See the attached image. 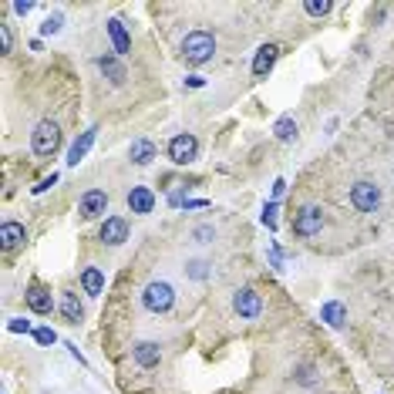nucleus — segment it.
<instances>
[{"mask_svg":"<svg viewBox=\"0 0 394 394\" xmlns=\"http://www.w3.org/2000/svg\"><path fill=\"white\" fill-rule=\"evenodd\" d=\"M212 236H216V229H212V226H199V229H196V240H199V243H209Z\"/></svg>","mask_w":394,"mask_h":394,"instance_id":"obj_26","label":"nucleus"},{"mask_svg":"<svg viewBox=\"0 0 394 394\" xmlns=\"http://www.w3.org/2000/svg\"><path fill=\"white\" fill-rule=\"evenodd\" d=\"M320 226H323V212L317 206H303L297 212V219H293V233L297 236H317Z\"/></svg>","mask_w":394,"mask_h":394,"instance_id":"obj_6","label":"nucleus"},{"mask_svg":"<svg viewBox=\"0 0 394 394\" xmlns=\"http://www.w3.org/2000/svg\"><path fill=\"white\" fill-rule=\"evenodd\" d=\"M351 203H354L357 212H374V209L381 206V189H377L374 182H354Z\"/></svg>","mask_w":394,"mask_h":394,"instance_id":"obj_5","label":"nucleus"},{"mask_svg":"<svg viewBox=\"0 0 394 394\" xmlns=\"http://www.w3.org/2000/svg\"><path fill=\"white\" fill-rule=\"evenodd\" d=\"M125 240H129V223L122 216H112V219L101 223V243L118 246V243H125Z\"/></svg>","mask_w":394,"mask_h":394,"instance_id":"obj_9","label":"nucleus"},{"mask_svg":"<svg viewBox=\"0 0 394 394\" xmlns=\"http://www.w3.org/2000/svg\"><path fill=\"white\" fill-rule=\"evenodd\" d=\"M24 240H27V229H24L20 223H3L0 226V246H3V249H17Z\"/></svg>","mask_w":394,"mask_h":394,"instance_id":"obj_14","label":"nucleus"},{"mask_svg":"<svg viewBox=\"0 0 394 394\" xmlns=\"http://www.w3.org/2000/svg\"><path fill=\"white\" fill-rule=\"evenodd\" d=\"M273 131H277L280 142H290V138L297 135V122H293V118H280V122L273 125Z\"/></svg>","mask_w":394,"mask_h":394,"instance_id":"obj_22","label":"nucleus"},{"mask_svg":"<svg viewBox=\"0 0 394 394\" xmlns=\"http://www.w3.org/2000/svg\"><path fill=\"white\" fill-rule=\"evenodd\" d=\"M81 286H85L88 297H98V293L105 290V273H101L98 266H88V270L81 273Z\"/></svg>","mask_w":394,"mask_h":394,"instance_id":"obj_16","label":"nucleus"},{"mask_svg":"<svg viewBox=\"0 0 394 394\" xmlns=\"http://www.w3.org/2000/svg\"><path fill=\"white\" fill-rule=\"evenodd\" d=\"M142 303L149 307L152 314H166L172 303H175V293H172V286L166 280H152L145 290H142Z\"/></svg>","mask_w":394,"mask_h":394,"instance_id":"obj_3","label":"nucleus"},{"mask_svg":"<svg viewBox=\"0 0 394 394\" xmlns=\"http://www.w3.org/2000/svg\"><path fill=\"white\" fill-rule=\"evenodd\" d=\"M61 314H64L68 323H81V320H85V307L78 300V293H64V297H61Z\"/></svg>","mask_w":394,"mask_h":394,"instance_id":"obj_15","label":"nucleus"},{"mask_svg":"<svg viewBox=\"0 0 394 394\" xmlns=\"http://www.w3.org/2000/svg\"><path fill=\"white\" fill-rule=\"evenodd\" d=\"M212 54H216V38H212L209 31H192V34L182 41V57H186V64H192V68L212 61Z\"/></svg>","mask_w":394,"mask_h":394,"instance_id":"obj_1","label":"nucleus"},{"mask_svg":"<svg viewBox=\"0 0 394 394\" xmlns=\"http://www.w3.org/2000/svg\"><path fill=\"white\" fill-rule=\"evenodd\" d=\"M98 64H101V71H105V75L112 78L115 85H122V78H125V68H122V64H118V61H115V57H101V61H98Z\"/></svg>","mask_w":394,"mask_h":394,"instance_id":"obj_21","label":"nucleus"},{"mask_svg":"<svg viewBox=\"0 0 394 394\" xmlns=\"http://www.w3.org/2000/svg\"><path fill=\"white\" fill-rule=\"evenodd\" d=\"M61 24H64V17H61V14H51V17L41 24V34H57V31H61Z\"/></svg>","mask_w":394,"mask_h":394,"instance_id":"obj_24","label":"nucleus"},{"mask_svg":"<svg viewBox=\"0 0 394 394\" xmlns=\"http://www.w3.org/2000/svg\"><path fill=\"white\" fill-rule=\"evenodd\" d=\"M273 212H277V206H273V203H270V206H266V212H263V223H277V216H273Z\"/></svg>","mask_w":394,"mask_h":394,"instance_id":"obj_32","label":"nucleus"},{"mask_svg":"<svg viewBox=\"0 0 394 394\" xmlns=\"http://www.w3.org/2000/svg\"><path fill=\"white\" fill-rule=\"evenodd\" d=\"M31 149H34V155H54L61 149V129H57V122H51V118L38 122V129L31 135Z\"/></svg>","mask_w":394,"mask_h":394,"instance_id":"obj_2","label":"nucleus"},{"mask_svg":"<svg viewBox=\"0 0 394 394\" xmlns=\"http://www.w3.org/2000/svg\"><path fill=\"white\" fill-rule=\"evenodd\" d=\"M152 206H155V196H152V189L135 186V189L129 192V209H131V212L145 216V212H152Z\"/></svg>","mask_w":394,"mask_h":394,"instance_id":"obj_11","label":"nucleus"},{"mask_svg":"<svg viewBox=\"0 0 394 394\" xmlns=\"http://www.w3.org/2000/svg\"><path fill=\"white\" fill-rule=\"evenodd\" d=\"M196 155H199V142L192 138V135H175L169 142V159L175 166H189V162H196Z\"/></svg>","mask_w":394,"mask_h":394,"instance_id":"obj_4","label":"nucleus"},{"mask_svg":"<svg viewBox=\"0 0 394 394\" xmlns=\"http://www.w3.org/2000/svg\"><path fill=\"white\" fill-rule=\"evenodd\" d=\"M24 300H27V307H31L34 314H44V317H48V314L54 310V300H51V293H48V290H44L41 283H31V286H27Z\"/></svg>","mask_w":394,"mask_h":394,"instance_id":"obj_8","label":"nucleus"},{"mask_svg":"<svg viewBox=\"0 0 394 394\" xmlns=\"http://www.w3.org/2000/svg\"><path fill=\"white\" fill-rule=\"evenodd\" d=\"M34 340H38L41 347H48V344H54L57 340V334L51 330V327H38V330H34Z\"/></svg>","mask_w":394,"mask_h":394,"instance_id":"obj_25","label":"nucleus"},{"mask_svg":"<svg viewBox=\"0 0 394 394\" xmlns=\"http://www.w3.org/2000/svg\"><path fill=\"white\" fill-rule=\"evenodd\" d=\"M155 159V145H152L149 138H138V142H131V162L135 166H145Z\"/></svg>","mask_w":394,"mask_h":394,"instance_id":"obj_19","label":"nucleus"},{"mask_svg":"<svg viewBox=\"0 0 394 394\" xmlns=\"http://www.w3.org/2000/svg\"><path fill=\"white\" fill-rule=\"evenodd\" d=\"M273 61H277V44H263L260 51H256V57H253V75L266 78L270 68H273Z\"/></svg>","mask_w":394,"mask_h":394,"instance_id":"obj_13","label":"nucleus"},{"mask_svg":"<svg viewBox=\"0 0 394 394\" xmlns=\"http://www.w3.org/2000/svg\"><path fill=\"white\" fill-rule=\"evenodd\" d=\"M189 273H192V277L199 280V277H206L209 270H206V263H189Z\"/></svg>","mask_w":394,"mask_h":394,"instance_id":"obj_27","label":"nucleus"},{"mask_svg":"<svg viewBox=\"0 0 394 394\" xmlns=\"http://www.w3.org/2000/svg\"><path fill=\"white\" fill-rule=\"evenodd\" d=\"M10 330H17V334H20V330H24V334H27V330H31V320H10Z\"/></svg>","mask_w":394,"mask_h":394,"instance_id":"obj_29","label":"nucleus"},{"mask_svg":"<svg viewBox=\"0 0 394 394\" xmlns=\"http://www.w3.org/2000/svg\"><path fill=\"white\" fill-rule=\"evenodd\" d=\"M94 131H98V129H88V131H85V135H81V138L75 142V145H71V152H68V162H71V166H78V162H81V159L88 155V149H92V142H94Z\"/></svg>","mask_w":394,"mask_h":394,"instance_id":"obj_18","label":"nucleus"},{"mask_svg":"<svg viewBox=\"0 0 394 394\" xmlns=\"http://www.w3.org/2000/svg\"><path fill=\"white\" fill-rule=\"evenodd\" d=\"M233 310H236L240 317H246V320L260 317V314H263L260 293H256V290H240V293L233 297Z\"/></svg>","mask_w":394,"mask_h":394,"instance_id":"obj_7","label":"nucleus"},{"mask_svg":"<svg viewBox=\"0 0 394 394\" xmlns=\"http://www.w3.org/2000/svg\"><path fill=\"white\" fill-rule=\"evenodd\" d=\"M330 0H310V3H303V10L310 14V17H323V14H330Z\"/></svg>","mask_w":394,"mask_h":394,"instance_id":"obj_23","label":"nucleus"},{"mask_svg":"<svg viewBox=\"0 0 394 394\" xmlns=\"http://www.w3.org/2000/svg\"><path fill=\"white\" fill-rule=\"evenodd\" d=\"M34 10V3H14V14H20V17H27Z\"/></svg>","mask_w":394,"mask_h":394,"instance_id":"obj_30","label":"nucleus"},{"mask_svg":"<svg viewBox=\"0 0 394 394\" xmlns=\"http://www.w3.org/2000/svg\"><path fill=\"white\" fill-rule=\"evenodd\" d=\"M135 360L142 364V367H159V360H162V351H159V344H152V340H142V344H135Z\"/></svg>","mask_w":394,"mask_h":394,"instance_id":"obj_12","label":"nucleus"},{"mask_svg":"<svg viewBox=\"0 0 394 394\" xmlns=\"http://www.w3.org/2000/svg\"><path fill=\"white\" fill-rule=\"evenodd\" d=\"M108 34H112V44H115V51L118 54H129V48H131V41H129V31H125V24L118 17L108 20Z\"/></svg>","mask_w":394,"mask_h":394,"instance_id":"obj_17","label":"nucleus"},{"mask_svg":"<svg viewBox=\"0 0 394 394\" xmlns=\"http://www.w3.org/2000/svg\"><path fill=\"white\" fill-rule=\"evenodd\" d=\"M0 44H3V51H10V27L7 24H0Z\"/></svg>","mask_w":394,"mask_h":394,"instance_id":"obj_28","label":"nucleus"},{"mask_svg":"<svg viewBox=\"0 0 394 394\" xmlns=\"http://www.w3.org/2000/svg\"><path fill=\"white\" fill-rule=\"evenodd\" d=\"M57 182V175H48V179H41V186H34V192H44V189H51Z\"/></svg>","mask_w":394,"mask_h":394,"instance_id":"obj_31","label":"nucleus"},{"mask_svg":"<svg viewBox=\"0 0 394 394\" xmlns=\"http://www.w3.org/2000/svg\"><path fill=\"white\" fill-rule=\"evenodd\" d=\"M320 317L327 320L330 327H340L344 320H347V310H344V303L337 300H330V303H323V310H320Z\"/></svg>","mask_w":394,"mask_h":394,"instance_id":"obj_20","label":"nucleus"},{"mask_svg":"<svg viewBox=\"0 0 394 394\" xmlns=\"http://www.w3.org/2000/svg\"><path fill=\"white\" fill-rule=\"evenodd\" d=\"M105 209H108V196H105L101 189H92V192L81 196V216H85V219H98Z\"/></svg>","mask_w":394,"mask_h":394,"instance_id":"obj_10","label":"nucleus"}]
</instances>
